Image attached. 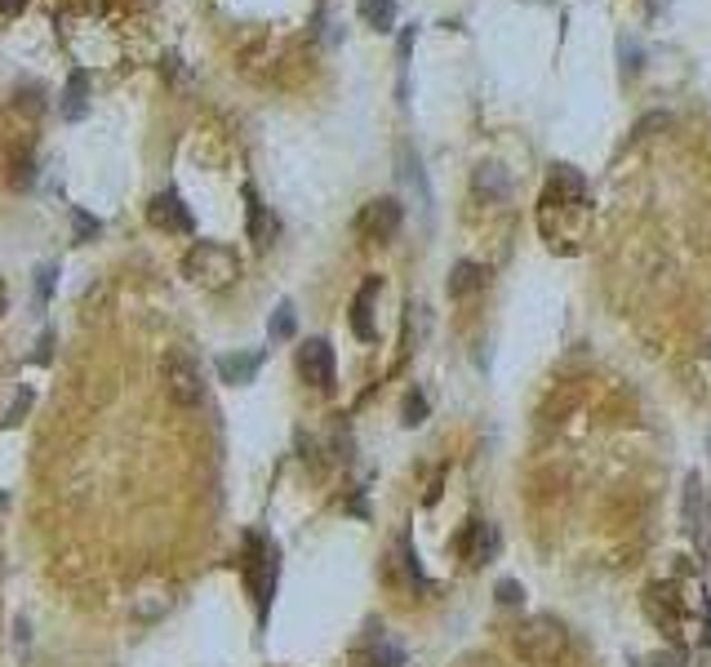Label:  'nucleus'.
Listing matches in <instances>:
<instances>
[{"instance_id":"nucleus-1","label":"nucleus","mask_w":711,"mask_h":667,"mask_svg":"<svg viewBox=\"0 0 711 667\" xmlns=\"http://www.w3.org/2000/svg\"><path fill=\"white\" fill-rule=\"evenodd\" d=\"M183 276L200 289H231L236 276H240V258L223 240H196L183 258Z\"/></svg>"},{"instance_id":"nucleus-2","label":"nucleus","mask_w":711,"mask_h":667,"mask_svg":"<svg viewBox=\"0 0 711 667\" xmlns=\"http://www.w3.org/2000/svg\"><path fill=\"white\" fill-rule=\"evenodd\" d=\"M565 649H569V632H565V623L556 614H534V618H525L516 627V654L525 663H534V667L560 663Z\"/></svg>"},{"instance_id":"nucleus-3","label":"nucleus","mask_w":711,"mask_h":667,"mask_svg":"<svg viewBox=\"0 0 711 667\" xmlns=\"http://www.w3.org/2000/svg\"><path fill=\"white\" fill-rule=\"evenodd\" d=\"M245 578H249V592H254L258 618L267 623V614H271V596H276V578H280V552L271 547V538H267V534H249V538H245Z\"/></svg>"},{"instance_id":"nucleus-4","label":"nucleus","mask_w":711,"mask_h":667,"mask_svg":"<svg viewBox=\"0 0 711 667\" xmlns=\"http://www.w3.org/2000/svg\"><path fill=\"white\" fill-rule=\"evenodd\" d=\"M161 383H165V397H169L178 410H196V406L205 401V374H200L196 357L183 352V348H174V352L165 357Z\"/></svg>"},{"instance_id":"nucleus-5","label":"nucleus","mask_w":711,"mask_h":667,"mask_svg":"<svg viewBox=\"0 0 711 667\" xmlns=\"http://www.w3.org/2000/svg\"><path fill=\"white\" fill-rule=\"evenodd\" d=\"M645 614L671 636V640H680L684 636V596H680V587L676 583H649L645 587Z\"/></svg>"},{"instance_id":"nucleus-6","label":"nucleus","mask_w":711,"mask_h":667,"mask_svg":"<svg viewBox=\"0 0 711 667\" xmlns=\"http://www.w3.org/2000/svg\"><path fill=\"white\" fill-rule=\"evenodd\" d=\"M401 223H405V201H396V196H379L356 214V232L365 240H379V245H388L401 232Z\"/></svg>"},{"instance_id":"nucleus-7","label":"nucleus","mask_w":711,"mask_h":667,"mask_svg":"<svg viewBox=\"0 0 711 667\" xmlns=\"http://www.w3.org/2000/svg\"><path fill=\"white\" fill-rule=\"evenodd\" d=\"M587 201V178L574 170V165H565V161H556L552 170H547V187H543V205L547 209H578Z\"/></svg>"},{"instance_id":"nucleus-8","label":"nucleus","mask_w":711,"mask_h":667,"mask_svg":"<svg viewBox=\"0 0 711 667\" xmlns=\"http://www.w3.org/2000/svg\"><path fill=\"white\" fill-rule=\"evenodd\" d=\"M333 374H338V366H333V348H329V339H302V348H298V379L307 383V388H333Z\"/></svg>"},{"instance_id":"nucleus-9","label":"nucleus","mask_w":711,"mask_h":667,"mask_svg":"<svg viewBox=\"0 0 711 667\" xmlns=\"http://www.w3.org/2000/svg\"><path fill=\"white\" fill-rule=\"evenodd\" d=\"M147 223H152L156 232H192V227H196L187 201H183L174 187H165V192H156V196L147 201Z\"/></svg>"},{"instance_id":"nucleus-10","label":"nucleus","mask_w":711,"mask_h":667,"mask_svg":"<svg viewBox=\"0 0 711 667\" xmlns=\"http://www.w3.org/2000/svg\"><path fill=\"white\" fill-rule=\"evenodd\" d=\"M379 294H383V276H370L351 298V334L356 339L374 343L379 339V325H374V307H379Z\"/></svg>"},{"instance_id":"nucleus-11","label":"nucleus","mask_w":711,"mask_h":667,"mask_svg":"<svg viewBox=\"0 0 711 667\" xmlns=\"http://www.w3.org/2000/svg\"><path fill=\"white\" fill-rule=\"evenodd\" d=\"M245 227H249V240H254L258 249H271V245H276V236H280L276 214L262 205V196H258L254 187H245Z\"/></svg>"},{"instance_id":"nucleus-12","label":"nucleus","mask_w":711,"mask_h":667,"mask_svg":"<svg viewBox=\"0 0 711 667\" xmlns=\"http://www.w3.org/2000/svg\"><path fill=\"white\" fill-rule=\"evenodd\" d=\"M498 530L490 525V521H472L467 525V534H463V561L472 565V569H485L494 556H498Z\"/></svg>"},{"instance_id":"nucleus-13","label":"nucleus","mask_w":711,"mask_h":667,"mask_svg":"<svg viewBox=\"0 0 711 667\" xmlns=\"http://www.w3.org/2000/svg\"><path fill=\"white\" fill-rule=\"evenodd\" d=\"M680 521H684L689 538H702V534H707V490H702V476H698V472H689V476H684Z\"/></svg>"},{"instance_id":"nucleus-14","label":"nucleus","mask_w":711,"mask_h":667,"mask_svg":"<svg viewBox=\"0 0 711 667\" xmlns=\"http://www.w3.org/2000/svg\"><path fill=\"white\" fill-rule=\"evenodd\" d=\"M262 361H267L262 348H254V352H227V357H218V374H223V383L245 388V383L262 370Z\"/></svg>"},{"instance_id":"nucleus-15","label":"nucleus","mask_w":711,"mask_h":667,"mask_svg":"<svg viewBox=\"0 0 711 667\" xmlns=\"http://www.w3.org/2000/svg\"><path fill=\"white\" fill-rule=\"evenodd\" d=\"M169 605H174V587H169V583H161V578H147V583H138V592H134V614H138L143 623L161 618Z\"/></svg>"},{"instance_id":"nucleus-16","label":"nucleus","mask_w":711,"mask_h":667,"mask_svg":"<svg viewBox=\"0 0 711 667\" xmlns=\"http://www.w3.org/2000/svg\"><path fill=\"white\" fill-rule=\"evenodd\" d=\"M472 192H476L481 201H507V196H512V178H507L503 165L485 161V165H476V174H472Z\"/></svg>"},{"instance_id":"nucleus-17","label":"nucleus","mask_w":711,"mask_h":667,"mask_svg":"<svg viewBox=\"0 0 711 667\" xmlns=\"http://www.w3.org/2000/svg\"><path fill=\"white\" fill-rule=\"evenodd\" d=\"M396 178H405L423 205L432 201V196H427V178H423V161H419L414 143H401V147H396Z\"/></svg>"},{"instance_id":"nucleus-18","label":"nucleus","mask_w":711,"mask_h":667,"mask_svg":"<svg viewBox=\"0 0 711 667\" xmlns=\"http://www.w3.org/2000/svg\"><path fill=\"white\" fill-rule=\"evenodd\" d=\"M63 116H68V121H85V116H90V76H85V72H72V76H68Z\"/></svg>"},{"instance_id":"nucleus-19","label":"nucleus","mask_w":711,"mask_h":667,"mask_svg":"<svg viewBox=\"0 0 711 667\" xmlns=\"http://www.w3.org/2000/svg\"><path fill=\"white\" fill-rule=\"evenodd\" d=\"M356 14L365 19V28H374V32H392L396 28V0H356Z\"/></svg>"},{"instance_id":"nucleus-20","label":"nucleus","mask_w":711,"mask_h":667,"mask_svg":"<svg viewBox=\"0 0 711 667\" xmlns=\"http://www.w3.org/2000/svg\"><path fill=\"white\" fill-rule=\"evenodd\" d=\"M485 280H490V271H485L481 263H454V271H450V294H454V298H467V294L485 289Z\"/></svg>"},{"instance_id":"nucleus-21","label":"nucleus","mask_w":711,"mask_h":667,"mask_svg":"<svg viewBox=\"0 0 711 667\" xmlns=\"http://www.w3.org/2000/svg\"><path fill=\"white\" fill-rule=\"evenodd\" d=\"M293 329H298V311H293V302H289V298H280V302H276V311H271L267 334L280 343V339H293Z\"/></svg>"},{"instance_id":"nucleus-22","label":"nucleus","mask_w":711,"mask_h":667,"mask_svg":"<svg viewBox=\"0 0 711 667\" xmlns=\"http://www.w3.org/2000/svg\"><path fill=\"white\" fill-rule=\"evenodd\" d=\"M32 406H37V392H32V388H19V397H14L10 410H6V428H19V423L28 419Z\"/></svg>"},{"instance_id":"nucleus-23","label":"nucleus","mask_w":711,"mask_h":667,"mask_svg":"<svg viewBox=\"0 0 711 667\" xmlns=\"http://www.w3.org/2000/svg\"><path fill=\"white\" fill-rule=\"evenodd\" d=\"M72 223H76V240H81V245L99 236V218H90L85 209H72Z\"/></svg>"},{"instance_id":"nucleus-24","label":"nucleus","mask_w":711,"mask_h":667,"mask_svg":"<svg viewBox=\"0 0 711 667\" xmlns=\"http://www.w3.org/2000/svg\"><path fill=\"white\" fill-rule=\"evenodd\" d=\"M423 419H427V401H423L419 392H410V397H405V428H419Z\"/></svg>"},{"instance_id":"nucleus-25","label":"nucleus","mask_w":711,"mask_h":667,"mask_svg":"<svg viewBox=\"0 0 711 667\" xmlns=\"http://www.w3.org/2000/svg\"><path fill=\"white\" fill-rule=\"evenodd\" d=\"M494 596H498V605H512V609L525 601V592H521V583H516V578H503V583L494 587Z\"/></svg>"},{"instance_id":"nucleus-26","label":"nucleus","mask_w":711,"mask_h":667,"mask_svg":"<svg viewBox=\"0 0 711 667\" xmlns=\"http://www.w3.org/2000/svg\"><path fill=\"white\" fill-rule=\"evenodd\" d=\"M37 276H41V298H50V294H54V276H59V267H54V263H45Z\"/></svg>"},{"instance_id":"nucleus-27","label":"nucleus","mask_w":711,"mask_h":667,"mask_svg":"<svg viewBox=\"0 0 711 667\" xmlns=\"http://www.w3.org/2000/svg\"><path fill=\"white\" fill-rule=\"evenodd\" d=\"M645 667H684V658H676V654H649Z\"/></svg>"},{"instance_id":"nucleus-28","label":"nucleus","mask_w":711,"mask_h":667,"mask_svg":"<svg viewBox=\"0 0 711 667\" xmlns=\"http://www.w3.org/2000/svg\"><path fill=\"white\" fill-rule=\"evenodd\" d=\"M23 6H28V0H0V19H14Z\"/></svg>"},{"instance_id":"nucleus-29","label":"nucleus","mask_w":711,"mask_h":667,"mask_svg":"<svg viewBox=\"0 0 711 667\" xmlns=\"http://www.w3.org/2000/svg\"><path fill=\"white\" fill-rule=\"evenodd\" d=\"M6 307H10V285L0 280V316H6Z\"/></svg>"},{"instance_id":"nucleus-30","label":"nucleus","mask_w":711,"mask_h":667,"mask_svg":"<svg viewBox=\"0 0 711 667\" xmlns=\"http://www.w3.org/2000/svg\"><path fill=\"white\" fill-rule=\"evenodd\" d=\"M0 507H6V494H0Z\"/></svg>"}]
</instances>
